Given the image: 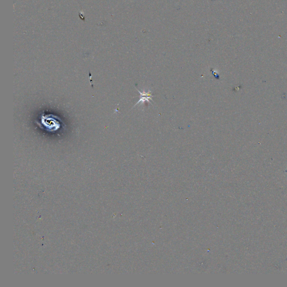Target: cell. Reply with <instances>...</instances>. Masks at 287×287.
<instances>
[{
  "instance_id": "obj_1",
  "label": "cell",
  "mask_w": 287,
  "mask_h": 287,
  "mask_svg": "<svg viewBox=\"0 0 287 287\" xmlns=\"http://www.w3.org/2000/svg\"><path fill=\"white\" fill-rule=\"evenodd\" d=\"M36 123L42 129L48 133H56L66 126L61 118L53 114H41L39 120Z\"/></svg>"
},
{
  "instance_id": "obj_2",
  "label": "cell",
  "mask_w": 287,
  "mask_h": 287,
  "mask_svg": "<svg viewBox=\"0 0 287 287\" xmlns=\"http://www.w3.org/2000/svg\"><path fill=\"white\" fill-rule=\"evenodd\" d=\"M136 89H137V88ZM137 90L139 92V93L140 94V99L136 103V104L134 106V107L139 103L143 104L144 102H148L151 103L150 101H149V100H152V98L153 97V96L152 94V93L150 90H148V91H145V90L144 89L143 91H140L138 89H137Z\"/></svg>"
}]
</instances>
